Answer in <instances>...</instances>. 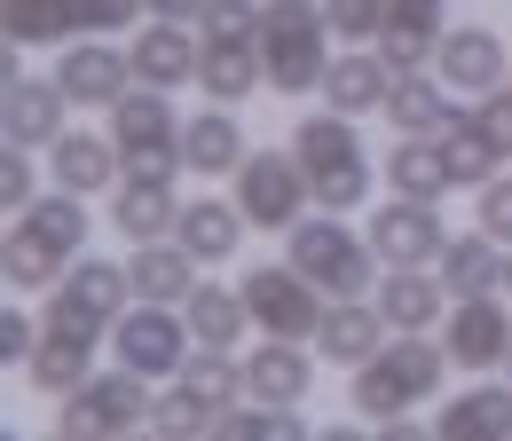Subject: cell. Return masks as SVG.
Listing matches in <instances>:
<instances>
[{"mask_svg":"<svg viewBox=\"0 0 512 441\" xmlns=\"http://www.w3.org/2000/svg\"><path fill=\"white\" fill-rule=\"evenodd\" d=\"M449 371H457V363H449V347L434 339V331H386L379 355L347 371V410H363V426L379 434V426H394V418L426 410V402L442 394Z\"/></svg>","mask_w":512,"mask_h":441,"instance_id":"obj_1","label":"cell"},{"mask_svg":"<svg viewBox=\"0 0 512 441\" xmlns=\"http://www.w3.org/2000/svg\"><path fill=\"white\" fill-rule=\"evenodd\" d=\"M284 260L316 284L323 300H363V292L379 284V252H371V237H363L347 213H323V205L284 229Z\"/></svg>","mask_w":512,"mask_h":441,"instance_id":"obj_2","label":"cell"},{"mask_svg":"<svg viewBox=\"0 0 512 441\" xmlns=\"http://www.w3.org/2000/svg\"><path fill=\"white\" fill-rule=\"evenodd\" d=\"M260 71L276 95H316L331 71V24L323 0H268L260 8Z\"/></svg>","mask_w":512,"mask_h":441,"instance_id":"obj_3","label":"cell"},{"mask_svg":"<svg viewBox=\"0 0 512 441\" xmlns=\"http://www.w3.org/2000/svg\"><path fill=\"white\" fill-rule=\"evenodd\" d=\"M142 426H150V378L111 363V371H95L87 386H71L48 434L56 441H119V434H142Z\"/></svg>","mask_w":512,"mask_h":441,"instance_id":"obj_4","label":"cell"},{"mask_svg":"<svg viewBox=\"0 0 512 441\" xmlns=\"http://www.w3.org/2000/svg\"><path fill=\"white\" fill-rule=\"evenodd\" d=\"M190 315L166 308V300H127V308L111 315V363H127V371H142L150 386L158 378H174L182 363H190Z\"/></svg>","mask_w":512,"mask_h":441,"instance_id":"obj_5","label":"cell"},{"mask_svg":"<svg viewBox=\"0 0 512 441\" xmlns=\"http://www.w3.org/2000/svg\"><path fill=\"white\" fill-rule=\"evenodd\" d=\"M111 142H119L127 174H174L182 166V119H174L166 87H142L134 79L127 95L111 103Z\"/></svg>","mask_w":512,"mask_h":441,"instance_id":"obj_6","label":"cell"},{"mask_svg":"<svg viewBox=\"0 0 512 441\" xmlns=\"http://www.w3.org/2000/svg\"><path fill=\"white\" fill-rule=\"evenodd\" d=\"M237 292H245V315L260 323V339H316L323 308H331L292 260H260V268H245Z\"/></svg>","mask_w":512,"mask_h":441,"instance_id":"obj_7","label":"cell"},{"mask_svg":"<svg viewBox=\"0 0 512 441\" xmlns=\"http://www.w3.org/2000/svg\"><path fill=\"white\" fill-rule=\"evenodd\" d=\"M237 182V213L253 221V229H292L316 197H308V166L292 158V150H245V166L229 174Z\"/></svg>","mask_w":512,"mask_h":441,"instance_id":"obj_8","label":"cell"},{"mask_svg":"<svg viewBox=\"0 0 512 441\" xmlns=\"http://www.w3.org/2000/svg\"><path fill=\"white\" fill-rule=\"evenodd\" d=\"M371 252H379V268H434L449 245L442 229V205L434 197H394L386 189V205H371Z\"/></svg>","mask_w":512,"mask_h":441,"instance_id":"obj_9","label":"cell"},{"mask_svg":"<svg viewBox=\"0 0 512 441\" xmlns=\"http://www.w3.org/2000/svg\"><path fill=\"white\" fill-rule=\"evenodd\" d=\"M442 347H449V363H457L465 378L505 371V355H512V308L497 300V292H481V300H449Z\"/></svg>","mask_w":512,"mask_h":441,"instance_id":"obj_10","label":"cell"},{"mask_svg":"<svg viewBox=\"0 0 512 441\" xmlns=\"http://www.w3.org/2000/svg\"><path fill=\"white\" fill-rule=\"evenodd\" d=\"M434 71H442V87L449 95H497L512 79V48H505V32L497 24H449L442 32V48H434Z\"/></svg>","mask_w":512,"mask_h":441,"instance_id":"obj_11","label":"cell"},{"mask_svg":"<svg viewBox=\"0 0 512 441\" xmlns=\"http://www.w3.org/2000/svg\"><path fill=\"white\" fill-rule=\"evenodd\" d=\"M316 363H323V355L308 347V339H260L237 371H245V394H253V402L300 410V402L316 394Z\"/></svg>","mask_w":512,"mask_h":441,"instance_id":"obj_12","label":"cell"},{"mask_svg":"<svg viewBox=\"0 0 512 441\" xmlns=\"http://www.w3.org/2000/svg\"><path fill=\"white\" fill-rule=\"evenodd\" d=\"M434 441H512V378H473L434 410Z\"/></svg>","mask_w":512,"mask_h":441,"instance_id":"obj_13","label":"cell"},{"mask_svg":"<svg viewBox=\"0 0 512 441\" xmlns=\"http://www.w3.org/2000/svg\"><path fill=\"white\" fill-rule=\"evenodd\" d=\"M197 56H205V40H197L182 16H150V24H134L127 63H134V79H142V87H190V79H197Z\"/></svg>","mask_w":512,"mask_h":441,"instance_id":"obj_14","label":"cell"},{"mask_svg":"<svg viewBox=\"0 0 512 441\" xmlns=\"http://www.w3.org/2000/svg\"><path fill=\"white\" fill-rule=\"evenodd\" d=\"M48 174H56V189H79V197H103V189H119L127 158H119L111 126H103V134H87V126H64V134L48 142Z\"/></svg>","mask_w":512,"mask_h":441,"instance_id":"obj_15","label":"cell"},{"mask_svg":"<svg viewBox=\"0 0 512 441\" xmlns=\"http://www.w3.org/2000/svg\"><path fill=\"white\" fill-rule=\"evenodd\" d=\"M71 260H79V252H64L32 213H16L8 237H0V284H8V292H56Z\"/></svg>","mask_w":512,"mask_h":441,"instance_id":"obj_16","label":"cell"},{"mask_svg":"<svg viewBox=\"0 0 512 441\" xmlns=\"http://www.w3.org/2000/svg\"><path fill=\"white\" fill-rule=\"evenodd\" d=\"M308 347H316L331 371H355V363H371V355L386 347V315H379V300H371V292H363V300H331Z\"/></svg>","mask_w":512,"mask_h":441,"instance_id":"obj_17","label":"cell"},{"mask_svg":"<svg viewBox=\"0 0 512 441\" xmlns=\"http://www.w3.org/2000/svg\"><path fill=\"white\" fill-rule=\"evenodd\" d=\"M182 221V197H174V174H119L111 189V229L127 245H150V237H174Z\"/></svg>","mask_w":512,"mask_h":441,"instance_id":"obj_18","label":"cell"},{"mask_svg":"<svg viewBox=\"0 0 512 441\" xmlns=\"http://www.w3.org/2000/svg\"><path fill=\"white\" fill-rule=\"evenodd\" d=\"M56 79H64L71 103H87V111H111V103L134 87V63H127V48H111V40H79V48H64Z\"/></svg>","mask_w":512,"mask_h":441,"instance_id":"obj_19","label":"cell"},{"mask_svg":"<svg viewBox=\"0 0 512 441\" xmlns=\"http://www.w3.org/2000/svg\"><path fill=\"white\" fill-rule=\"evenodd\" d=\"M371 300H379L386 331H434V323L449 315V284L434 276V268H379Z\"/></svg>","mask_w":512,"mask_h":441,"instance_id":"obj_20","label":"cell"},{"mask_svg":"<svg viewBox=\"0 0 512 441\" xmlns=\"http://www.w3.org/2000/svg\"><path fill=\"white\" fill-rule=\"evenodd\" d=\"M245 150H253V142H245V126H237V103H213V111L182 119V174H197V182L237 174Z\"/></svg>","mask_w":512,"mask_h":441,"instance_id":"obj_21","label":"cell"},{"mask_svg":"<svg viewBox=\"0 0 512 441\" xmlns=\"http://www.w3.org/2000/svg\"><path fill=\"white\" fill-rule=\"evenodd\" d=\"M95 339H103V331H40V339H32V355H24L32 394L64 402L71 386H87V378H95Z\"/></svg>","mask_w":512,"mask_h":441,"instance_id":"obj_22","label":"cell"},{"mask_svg":"<svg viewBox=\"0 0 512 441\" xmlns=\"http://www.w3.org/2000/svg\"><path fill=\"white\" fill-rule=\"evenodd\" d=\"M64 111H71L64 79H16V87L0 95V134L24 142V150H48V142L64 134Z\"/></svg>","mask_w":512,"mask_h":441,"instance_id":"obj_23","label":"cell"},{"mask_svg":"<svg viewBox=\"0 0 512 441\" xmlns=\"http://www.w3.org/2000/svg\"><path fill=\"white\" fill-rule=\"evenodd\" d=\"M465 111H457V95L442 87V71L426 63V71H394V87H386V126L394 134H442V126H457Z\"/></svg>","mask_w":512,"mask_h":441,"instance_id":"obj_24","label":"cell"},{"mask_svg":"<svg viewBox=\"0 0 512 441\" xmlns=\"http://www.w3.org/2000/svg\"><path fill=\"white\" fill-rule=\"evenodd\" d=\"M386 87H394V71H386V56L363 40V48H347V56H331V71H323V103L331 111H347V119H371V111H386Z\"/></svg>","mask_w":512,"mask_h":441,"instance_id":"obj_25","label":"cell"},{"mask_svg":"<svg viewBox=\"0 0 512 441\" xmlns=\"http://www.w3.org/2000/svg\"><path fill=\"white\" fill-rule=\"evenodd\" d=\"M434 276L449 284V300H481V292H505V245H497L489 229H465V237H449V245H442Z\"/></svg>","mask_w":512,"mask_h":441,"instance_id":"obj_26","label":"cell"},{"mask_svg":"<svg viewBox=\"0 0 512 441\" xmlns=\"http://www.w3.org/2000/svg\"><path fill=\"white\" fill-rule=\"evenodd\" d=\"M127 276H134V300H166V308H182V300L197 292V252L182 245V237H150V245H134Z\"/></svg>","mask_w":512,"mask_h":441,"instance_id":"obj_27","label":"cell"},{"mask_svg":"<svg viewBox=\"0 0 512 441\" xmlns=\"http://www.w3.org/2000/svg\"><path fill=\"white\" fill-rule=\"evenodd\" d=\"M245 213H237V197H197V205H182V221H174V237L197 252V268H221V260H237V245H245Z\"/></svg>","mask_w":512,"mask_h":441,"instance_id":"obj_28","label":"cell"},{"mask_svg":"<svg viewBox=\"0 0 512 441\" xmlns=\"http://www.w3.org/2000/svg\"><path fill=\"white\" fill-rule=\"evenodd\" d=\"M56 292H64L79 315L111 323V315L134 300V276H127V260H95V252H79V260L64 268V284H56Z\"/></svg>","mask_w":512,"mask_h":441,"instance_id":"obj_29","label":"cell"},{"mask_svg":"<svg viewBox=\"0 0 512 441\" xmlns=\"http://www.w3.org/2000/svg\"><path fill=\"white\" fill-rule=\"evenodd\" d=\"M386 189L394 197H434L442 205L449 189V158H442V142L434 134H394V150H386Z\"/></svg>","mask_w":512,"mask_h":441,"instance_id":"obj_30","label":"cell"},{"mask_svg":"<svg viewBox=\"0 0 512 441\" xmlns=\"http://www.w3.org/2000/svg\"><path fill=\"white\" fill-rule=\"evenodd\" d=\"M197 87L213 95V103H245L268 87V71H260V40H205V56H197Z\"/></svg>","mask_w":512,"mask_h":441,"instance_id":"obj_31","label":"cell"},{"mask_svg":"<svg viewBox=\"0 0 512 441\" xmlns=\"http://www.w3.org/2000/svg\"><path fill=\"white\" fill-rule=\"evenodd\" d=\"M292 158H300L308 174H323V166H347V158H371V150H363V134H355L347 111L323 103V111H308V119L292 126Z\"/></svg>","mask_w":512,"mask_h":441,"instance_id":"obj_32","label":"cell"},{"mask_svg":"<svg viewBox=\"0 0 512 441\" xmlns=\"http://www.w3.org/2000/svg\"><path fill=\"white\" fill-rule=\"evenodd\" d=\"M182 315H190V339H197V347H237V339L253 331L245 292H229V284H205V276H197V292L182 300Z\"/></svg>","mask_w":512,"mask_h":441,"instance_id":"obj_33","label":"cell"},{"mask_svg":"<svg viewBox=\"0 0 512 441\" xmlns=\"http://www.w3.org/2000/svg\"><path fill=\"white\" fill-rule=\"evenodd\" d=\"M174 386H182L190 402H205V410L221 418V410L245 394V371H237V355H229V347H190V363L174 371Z\"/></svg>","mask_w":512,"mask_h":441,"instance_id":"obj_34","label":"cell"},{"mask_svg":"<svg viewBox=\"0 0 512 441\" xmlns=\"http://www.w3.org/2000/svg\"><path fill=\"white\" fill-rule=\"evenodd\" d=\"M434 142H442L449 182H457V189H481V182H497V174H505V150H497V142H489V134L473 126V111H465L457 126H442Z\"/></svg>","mask_w":512,"mask_h":441,"instance_id":"obj_35","label":"cell"},{"mask_svg":"<svg viewBox=\"0 0 512 441\" xmlns=\"http://www.w3.org/2000/svg\"><path fill=\"white\" fill-rule=\"evenodd\" d=\"M308 197H316L323 213H363V205L379 197V166H371V158H347V166H323V174H308Z\"/></svg>","mask_w":512,"mask_h":441,"instance_id":"obj_36","label":"cell"},{"mask_svg":"<svg viewBox=\"0 0 512 441\" xmlns=\"http://www.w3.org/2000/svg\"><path fill=\"white\" fill-rule=\"evenodd\" d=\"M0 32H8L16 48L71 40V0H0Z\"/></svg>","mask_w":512,"mask_h":441,"instance_id":"obj_37","label":"cell"},{"mask_svg":"<svg viewBox=\"0 0 512 441\" xmlns=\"http://www.w3.org/2000/svg\"><path fill=\"white\" fill-rule=\"evenodd\" d=\"M213 434H221V441H300V434H308V418H300V410H276V402H253V410L229 402V410L213 418Z\"/></svg>","mask_w":512,"mask_h":441,"instance_id":"obj_38","label":"cell"},{"mask_svg":"<svg viewBox=\"0 0 512 441\" xmlns=\"http://www.w3.org/2000/svg\"><path fill=\"white\" fill-rule=\"evenodd\" d=\"M150 434L197 441V434H213V410H205V402H190V394L174 386V394H158V402H150Z\"/></svg>","mask_w":512,"mask_h":441,"instance_id":"obj_39","label":"cell"},{"mask_svg":"<svg viewBox=\"0 0 512 441\" xmlns=\"http://www.w3.org/2000/svg\"><path fill=\"white\" fill-rule=\"evenodd\" d=\"M197 32L205 40H260V8L253 0H205L197 8Z\"/></svg>","mask_w":512,"mask_h":441,"instance_id":"obj_40","label":"cell"},{"mask_svg":"<svg viewBox=\"0 0 512 441\" xmlns=\"http://www.w3.org/2000/svg\"><path fill=\"white\" fill-rule=\"evenodd\" d=\"M386 8H394V0H323V24H331L339 40H379Z\"/></svg>","mask_w":512,"mask_h":441,"instance_id":"obj_41","label":"cell"},{"mask_svg":"<svg viewBox=\"0 0 512 441\" xmlns=\"http://www.w3.org/2000/svg\"><path fill=\"white\" fill-rule=\"evenodd\" d=\"M32 197H40V174H32L24 142H8V134H0V213H24Z\"/></svg>","mask_w":512,"mask_h":441,"instance_id":"obj_42","label":"cell"},{"mask_svg":"<svg viewBox=\"0 0 512 441\" xmlns=\"http://www.w3.org/2000/svg\"><path fill=\"white\" fill-rule=\"evenodd\" d=\"M150 0H71V32H134Z\"/></svg>","mask_w":512,"mask_h":441,"instance_id":"obj_43","label":"cell"},{"mask_svg":"<svg viewBox=\"0 0 512 441\" xmlns=\"http://www.w3.org/2000/svg\"><path fill=\"white\" fill-rule=\"evenodd\" d=\"M473 229H489V237L512 252V174H497V182L473 189Z\"/></svg>","mask_w":512,"mask_h":441,"instance_id":"obj_44","label":"cell"},{"mask_svg":"<svg viewBox=\"0 0 512 441\" xmlns=\"http://www.w3.org/2000/svg\"><path fill=\"white\" fill-rule=\"evenodd\" d=\"M371 48H379V56H386V71H426L442 40H426V32H402V24H386V32H379V40H371Z\"/></svg>","mask_w":512,"mask_h":441,"instance_id":"obj_45","label":"cell"},{"mask_svg":"<svg viewBox=\"0 0 512 441\" xmlns=\"http://www.w3.org/2000/svg\"><path fill=\"white\" fill-rule=\"evenodd\" d=\"M32 339H40V323H32L24 308H8V300H0V371H8V363H24V355H32Z\"/></svg>","mask_w":512,"mask_h":441,"instance_id":"obj_46","label":"cell"},{"mask_svg":"<svg viewBox=\"0 0 512 441\" xmlns=\"http://www.w3.org/2000/svg\"><path fill=\"white\" fill-rule=\"evenodd\" d=\"M473 126H481V134H489V142H497V150L512 158V95H505V87L473 103Z\"/></svg>","mask_w":512,"mask_h":441,"instance_id":"obj_47","label":"cell"},{"mask_svg":"<svg viewBox=\"0 0 512 441\" xmlns=\"http://www.w3.org/2000/svg\"><path fill=\"white\" fill-rule=\"evenodd\" d=\"M24 48H16V40H8V32H0V95H8V87H16V79H24Z\"/></svg>","mask_w":512,"mask_h":441,"instance_id":"obj_48","label":"cell"},{"mask_svg":"<svg viewBox=\"0 0 512 441\" xmlns=\"http://www.w3.org/2000/svg\"><path fill=\"white\" fill-rule=\"evenodd\" d=\"M150 8H158V16H182V24H197V8H205V0H150Z\"/></svg>","mask_w":512,"mask_h":441,"instance_id":"obj_49","label":"cell"},{"mask_svg":"<svg viewBox=\"0 0 512 441\" xmlns=\"http://www.w3.org/2000/svg\"><path fill=\"white\" fill-rule=\"evenodd\" d=\"M505 292H512V252H505Z\"/></svg>","mask_w":512,"mask_h":441,"instance_id":"obj_50","label":"cell"},{"mask_svg":"<svg viewBox=\"0 0 512 441\" xmlns=\"http://www.w3.org/2000/svg\"><path fill=\"white\" fill-rule=\"evenodd\" d=\"M505 378H512V355H505Z\"/></svg>","mask_w":512,"mask_h":441,"instance_id":"obj_51","label":"cell"},{"mask_svg":"<svg viewBox=\"0 0 512 441\" xmlns=\"http://www.w3.org/2000/svg\"><path fill=\"white\" fill-rule=\"evenodd\" d=\"M505 95H512V79H505Z\"/></svg>","mask_w":512,"mask_h":441,"instance_id":"obj_52","label":"cell"}]
</instances>
